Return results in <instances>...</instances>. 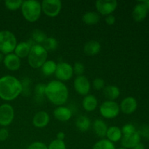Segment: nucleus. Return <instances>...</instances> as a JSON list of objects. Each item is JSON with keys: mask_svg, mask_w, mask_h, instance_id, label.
Here are the masks:
<instances>
[{"mask_svg": "<svg viewBox=\"0 0 149 149\" xmlns=\"http://www.w3.org/2000/svg\"><path fill=\"white\" fill-rule=\"evenodd\" d=\"M23 17L27 21L33 23L39 20L42 13V4L36 0L24 1L21 6Z\"/></svg>", "mask_w": 149, "mask_h": 149, "instance_id": "obj_3", "label": "nucleus"}, {"mask_svg": "<svg viewBox=\"0 0 149 149\" xmlns=\"http://www.w3.org/2000/svg\"><path fill=\"white\" fill-rule=\"evenodd\" d=\"M27 149H48V148L46 144H45L44 143L36 141V142H33L31 143Z\"/></svg>", "mask_w": 149, "mask_h": 149, "instance_id": "obj_36", "label": "nucleus"}, {"mask_svg": "<svg viewBox=\"0 0 149 149\" xmlns=\"http://www.w3.org/2000/svg\"><path fill=\"white\" fill-rule=\"evenodd\" d=\"M65 138V133L63 132H59L57 135V139L60 141H63Z\"/></svg>", "mask_w": 149, "mask_h": 149, "instance_id": "obj_40", "label": "nucleus"}, {"mask_svg": "<svg viewBox=\"0 0 149 149\" xmlns=\"http://www.w3.org/2000/svg\"><path fill=\"white\" fill-rule=\"evenodd\" d=\"M120 112V107L116 102L113 100H106L100 106V113L106 119H114Z\"/></svg>", "mask_w": 149, "mask_h": 149, "instance_id": "obj_6", "label": "nucleus"}, {"mask_svg": "<svg viewBox=\"0 0 149 149\" xmlns=\"http://www.w3.org/2000/svg\"><path fill=\"white\" fill-rule=\"evenodd\" d=\"M115 21H116V18L115 16L113 15H109L106 16V22L109 26H112L114 24Z\"/></svg>", "mask_w": 149, "mask_h": 149, "instance_id": "obj_39", "label": "nucleus"}, {"mask_svg": "<svg viewBox=\"0 0 149 149\" xmlns=\"http://www.w3.org/2000/svg\"><path fill=\"white\" fill-rule=\"evenodd\" d=\"M75 124L77 129L81 132L87 131L91 126V122H90V119L84 115L79 116L76 120Z\"/></svg>", "mask_w": 149, "mask_h": 149, "instance_id": "obj_24", "label": "nucleus"}, {"mask_svg": "<svg viewBox=\"0 0 149 149\" xmlns=\"http://www.w3.org/2000/svg\"><path fill=\"white\" fill-rule=\"evenodd\" d=\"M54 116L57 120L60 122H67L69 120L72 116V112L71 109H68L65 106H58L56 109L54 110L53 112Z\"/></svg>", "mask_w": 149, "mask_h": 149, "instance_id": "obj_17", "label": "nucleus"}, {"mask_svg": "<svg viewBox=\"0 0 149 149\" xmlns=\"http://www.w3.org/2000/svg\"><path fill=\"white\" fill-rule=\"evenodd\" d=\"M118 149H127V148H123V147H122V148H119Z\"/></svg>", "mask_w": 149, "mask_h": 149, "instance_id": "obj_44", "label": "nucleus"}, {"mask_svg": "<svg viewBox=\"0 0 149 149\" xmlns=\"http://www.w3.org/2000/svg\"><path fill=\"white\" fill-rule=\"evenodd\" d=\"M23 2V1L22 0H7L4 1V4L8 10L13 11L20 8Z\"/></svg>", "mask_w": 149, "mask_h": 149, "instance_id": "obj_30", "label": "nucleus"}, {"mask_svg": "<svg viewBox=\"0 0 149 149\" xmlns=\"http://www.w3.org/2000/svg\"><path fill=\"white\" fill-rule=\"evenodd\" d=\"M118 2L116 0H97L95 1V7L103 15H111L116 10Z\"/></svg>", "mask_w": 149, "mask_h": 149, "instance_id": "obj_9", "label": "nucleus"}, {"mask_svg": "<svg viewBox=\"0 0 149 149\" xmlns=\"http://www.w3.org/2000/svg\"><path fill=\"white\" fill-rule=\"evenodd\" d=\"M82 20L85 24L93 26L98 23L100 20V15L95 12H88L83 15Z\"/></svg>", "mask_w": 149, "mask_h": 149, "instance_id": "obj_25", "label": "nucleus"}, {"mask_svg": "<svg viewBox=\"0 0 149 149\" xmlns=\"http://www.w3.org/2000/svg\"><path fill=\"white\" fill-rule=\"evenodd\" d=\"M97 99L93 95H87L84 97L82 101V106L87 111H93L97 106Z\"/></svg>", "mask_w": 149, "mask_h": 149, "instance_id": "obj_20", "label": "nucleus"}, {"mask_svg": "<svg viewBox=\"0 0 149 149\" xmlns=\"http://www.w3.org/2000/svg\"><path fill=\"white\" fill-rule=\"evenodd\" d=\"M120 110L125 114H131L136 111L138 102L133 97H127L123 99L119 106Z\"/></svg>", "mask_w": 149, "mask_h": 149, "instance_id": "obj_12", "label": "nucleus"}, {"mask_svg": "<svg viewBox=\"0 0 149 149\" xmlns=\"http://www.w3.org/2000/svg\"><path fill=\"white\" fill-rule=\"evenodd\" d=\"M17 39L10 31H0V52L3 54L12 53L17 46Z\"/></svg>", "mask_w": 149, "mask_h": 149, "instance_id": "obj_5", "label": "nucleus"}, {"mask_svg": "<svg viewBox=\"0 0 149 149\" xmlns=\"http://www.w3.org/2000/svg\"><path fill=\"white\" fill-rule=\"evenodd\" d=\"M74 87L76 92L81 95H87L90 90V82L84 76H77L74 80Z\"/></svg>", "mask_w": 149, "mask_h": 149, "instance_id": "obj_11", "label": "nucleus"}, {"mask_svg": "<svg viewBox=\"0 0 149 149\" xmlns=\"http://www.w3.org/2000/svg\"><path fill=\"white\" fill-rule=\"evenodd\" d=\"M121 130H122V133L123 135H130V134L134 133L135 132H136L135 126L131 125V124H127V125H124Z\"/></svg>", "mask_w": 149, "mask_h": 149, "instance_id": "obj_33", "label": "nucleus"}, {"mask_svg": "<svg viewBox=\"0 0 149 149\" xmlns=\"http://www.w3.org/2000/svg\"><path fill=\"white\" fill-rule=\"evenodd\" d=\"M23 92L21 81L16 77L7 75L0 78V97L11 101L17 98Z\"/></svg>", "mask_w": 149, "mask_h": 149, "instance_id": "obj_1", "label": "nucleus"}, {"mask_svg": "<svg viewBox=\"0 0 149 149\" xmlns=\"http://www.w3.org/2000/svg\"><path fill=\"white\" fill-rule=\"evenodd\" d=\"M73 68H74V73H75L77 76H81L84 71V65L82 63H75Z\"/></svg>", "mask_w": 149, "mask_h": 149, "instance_id": "obj_35", "label": "nucleus"}, {"mask_svg": "<svg viewBox=\"0 0 149 149\" xmlns=\"http://www.w3.org/2000/svg\"><path fill=\"white\" fill-rule=\"evenodd\" d=\"M93 86L95 90H103L105 87V81L101 78H96L93 80Z\"/></svg>", "mask_w": 149, "mask_h": 149, "instance_id": "obj_34", "label": "nucleus"}, {"mask_svg": "<svg viewBox=\"0 0 149 149\" xmlns=\"http://www.w3.org/2000/svg\"><path fill=\"white\" fill-rule=\"evenodd\" d=\"M141 141V135L138 131L128 135H123L121 139V144L122 147L127 149H132L138 144Z\"/></svg>", "mask_w": 149, "mask_h": 149, "instance_id": "obj_13", "label": "nucleus"}, {"mask_svg": "<svg viewBox=\"0 0 149 149\" xmlns=\"http://www.w3.org/2000/svg\"><path fill=\"white\" fill-rule=\"evenodd\" d=\"M42 45L47 51H53L57 49L58 43L55 38L47 37Z\"/></svg>", "mask_w": 149, "mask_h": 149, "instance_id": "obj_29", "label": "nucleus"}, {"mask_svg": "<svg viewBox=\"0 0 149 149\" xmlns=\"http://www.w3.org/2000/svg\"><path fill=\"white\" fill-rule=\"evenodd\" d=\"M140 135H143V137L146 138H149V127L144 126L141 129V131L138 132Z\"/></svg>", "mask_w": 149, "mask_h": 149, "instance_id": "obj_38", "label": "nucleus"}, {"mask_svg": "<svg viewBox=\"0 0 149 149\" xmlns=\"http://www.w3.org/2000/svg\"><path fill=\"white\" fill-rule=\"evenodd\" d=\"M47 35L45 32L39 29H35L33 31L31 34V40L34 44L37 45H41L44 43L45 40L47 39Z\"/></svg>", "mask_w": 149, "mask_h": 149, "instance_id": "obj_27", "label": "nucleus"}, {"mask_svg": "<svg viewBox=\"0 0 149 149\" xmlns=\"http://www.w3.org/2000/svg\"><path fill=\"white\" fill-rule=\"evenodd\" d=\"M35 45L33 41L31 39L29 42H23L17 44L15 49V54L19 58H24L28 57L29 52H30L31 48Z\"/></svg>", "mask_w": 149, "mask_h": 149, "instance_id": "obj_15", "label": "nucleus"}, {"mask_svg": "<svg viewBox=\"0 0 149 149\" xmlns=\"http://www.w3.org/2000/svg\"><path fill=\"white\" fill-rule=\"evenodd\" d=\"M9 131L6 128L0 129V141H4L8 138Z\"/></svg>", "mask_w": 149, "mask_h": 149, "instance_id": "obj_37", "label": "nucleus"}, {"mask_svg": "<svg viewBox=\"0 0 149 149\" xmlns=\"http://www.w3.org/2000/svg\"><path fill=\"white\" fill-rule=\"evenodd\" d=\"M55 74L58 79V81H68L71 79L74 75V68L72 65L68 63L61 62L57 64Z\"/></svg>", "mask_w": 149, "mask_h": 149, "instance_id": "obj_8", "label": "nucleus"}, {"mask_svg": "<svg viewBox=\"0 0 149 149\" xmlns=\"http://www.w3.org/2000/svg\"><path fill=\"white\" fill-rule=\"evenodd\" d=\"M148 12L146 6L142 1H141L134 7L132 11V17L136 22H141L146 17Z\"/></svg>", "mask_w": 149, "mask_h": 149, "instance_id": "obj_18", "label": "nucleus"}, {"mask_svg": "<svg viewBox=\"0 0 149 149\" xmlns=\"http://www.w3.org/2000/svg\"><path fill=\"white\" fill-rule=\"evenodd\" d=\"M15 112L13 106L7 103L0 106V125L6 127L10 125L14 119Z\"/></svg>", "mask_w": 149, "mask_h": 149, "instance_id": "obj_10", "label": "nucleus"}, {"mask_svg": "<svg viewBox=\"0 0 149 149\" xmlns=\"http://www.w3.org/2000/svg\"><path fill=\"white\" fill-rule=\"evenodd\" d=\"M48 52L42 45L35 44L31 48L28 55L29 65L33 68H39L42 66L47 59Z\"/></svg>", "mask_w": 149, "mask_h": 149, "instance_id": "obj_4", "label": "nucleus"}, {"mask_svg": "<svg viewBox=\"0 0 149 149\" xmlns=\"http://www.w3.org/2000/svg\"><path fill=\"white\" fill-rule=\"evenodd\" d=\"M142 2L146 6L147 9H148V11H149V0H147V1H143Z\"/></svg>", "mask_w": 149, "mask_h": 149, "instance_id": "obj_42", "label": "nucleus"}, {"mask_svg": "<svg viewBox=\"0 0 149 149\" xmlns=\"http://www.w3.org/2000/svg\"><path fill=\"white\" fill-rule=\"evenodd\" d=\"M132 149H145V146L143 143H139L138 144H137L135 147H133Z\"/></svg>", "mask_w": 149, "mask_h": 149, "instance_id": "obj_41", "label": "nucleus"}, {"mask_svg": "<svg viewBox=\"0 0 149 149\" xmlns=\"http://www.w3.org/2000/svg\"><path fill=\"white\" fill-rule=\"evenodd\" d=\"M41 4L42 11L51 17L58 15L62 9V2L60 0H44Z\"/></svg>", "mask_w": 149, "mask_h": 149, "instance_id": "obj_7", "label": "nucleus"}, {"mask_svg": "<svg viewBox=\"0 0 149 149\" xmlns=\"http://www.w3.org/2000/svg\"><path fill=\"white\" fill-rule=\"evenodd\" d=\"M45 96L54 105L61 106L68 100V90L62 81L53 80L46 85Z\"/></svg>", "mask_w": 149, "mask_h": 149, "instance_id": "obj_2", "label": "nucleus"}, {"mask_svg": "<svg viewBox=\"0 0 149 149\" xmlns=\"http://www.w3.org/2000/svg\"><path fill=\"white\" fill-rule=\"evenodd\" d=\"M3 62L7 69L13 71L18 70L21 64L20 58H19L15 53H10L6 55L4 58Z\"/></svg>", "mask_w": 149, "mask_h": 149, "instance_id": "obj_14", "label": "nucleus"}, {"mask_svg": "<svg viewBox=\"0 0 149 149\" xmlns=\"http://www.w3.org/2000/svg\"><path fill=\"white\" fill-rule=\"evenodd\" d=\"M93 130L95 133L100 138H104L108 130L107 125L101 119H96L93 122Z\"/></svg>", "mask_w": 149, "mask_h": 149, "instance_id": "obj_23", "label": "nucleus"}, {"mask_svg": "<svg viewBox=\"0 0 149 149\" xmlns=\"http://www.w3.org/2000/svg\"><path fill=\"white\" fill-rule=\"evenodd\" d=\"M41 68H42V71L44 75L46 77H49L55 73L57 63L53 61H47Z\"/></svg>", "mask_w": 149, "mask_h": 149, "instance_id": "obj_26", "label": "nucleus"}, {"mask_svg": "<svg viewBox=\"0 0 149 149\" xmlns=\"http://www.w3.org/2000/svg\"><path fill=\"white\" fill-rule=\"evenodd\" d=\"M48 149H66L65 142L63 141L55 139L49 143Z\"/></svg>", "mask_w": 149, "mask_h": 149, "instance_id": "obj_32", "label": "nucleus"}, {"mask_svg": "<svg viewBox=\"0 0 149 149\" xmlns=\"http://www.w3.org/2000/svg\"><path fill=\"white\" fill-rule=\"evenodd\" d=\"M93 149H116V147L113 143L108 139H102L93 146Z\"/></svg>", "mask_w": 149, "mask_h": 149, "instance_id": "obj_28", "label": "nucleus"}, {"mask_svg": "<svg viewBox=\"0 0 149 149\" xmlns=\"http://www.w3.org/2000/svg\"><path fill=\"white\" fill-rule=\"evenodd\" d=\"M106 137L108 140L111 142L116 143L120 141L122 138V130L120 128L117 126H111L108 127L107 132H106Z\"/></svg>", "mask_w": 149, "mask_h": 149, "instance_id": "obj_19", "label": "nucleus"}, {"mask_svg": "<svg viewBox=\"0 0 149 149\" xmlns=\"http://www.w3.org/2000/svg\"><path fill=\"white\" fill-rule=\"evenodd\" d=\"M45 88L46 85L45 84L39 83L35 87V93H36V98L37 100H42L45 95Z\"/></svg>", "mask_w": 149, "mask_h": 149, "instance_id": "obj_31", "label": "nucleus"}, {"mask_svg": "<svg viewBox=\"0 0 149 149\" xmlns=\"http://www.w3.org/2000/svg\"><path fill=\"white\" fill-rule=\"evenodd\" d=\"M103 95L108 100H113L117 99L120 95V90L118 87L114 85L106 86L103 88Z\"/></svg>", "mask_w": 149, "mask_h": 149, "instance_id": "obj_22", "label": "nucleus"}, {"mask_svg": "<svg viewBox=\"0 0 149 149\" xmlns=\"http://www.w3.org/2000/svg\"><path fill=\"white\" fill-rule=\"evenodd\" d=\"M3 60H4V56H3L2 54L0 53V63H1Z\"/></svg>", "mask_w": 149, "mask_h": 149, "instance_id": "obj_43", "label": "nucleus"}, {"mask_svg": "<svg viewBox=\"0 0 149 149\" xmlns=\"http://www.w3.org/2000/svg\"><path fill=\"white\" fill-rule=\"evenodd\" d=\"M50 117L46 111H41L37 112L33 118V126L38 128H43L49 124Z\"/></svg>", "mask_w": 149, "mask_h": 149, "instance_id": "obj_16", "label": "nucleus"}, {"mask_svg": "<svg viewBox=\"0 0 149 149\" xmlns=\"http://www.w3.org/2000/svg\"><path fill=\"white\" fill-rule=\"evenodd\" d=\"M101 46L98 42L95 40L89 41L84 47V52L87 55H95L100 52Z\"/></svg>", "mask_w": 149, "mask_h": 149, "instance_id": "obj_21", "label": "nucleus"}]
</instances>
